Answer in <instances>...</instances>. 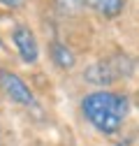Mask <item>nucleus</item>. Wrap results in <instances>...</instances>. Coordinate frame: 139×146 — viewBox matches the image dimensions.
<instances>
[{
    "instance_id": "obj_1",
    "label": "nucleus",
    "mask_w": 139,
    "mask_h": 146,
    "mask_svg": "<svg viewBox=\"0 0 139 146\" xmlns=\"http://www.w3.org/2000/svg\"><path fill=\"white\" fill-rule=\"evenodd\" d=\"M81 111L97 132L116 135L128 114V100L111 90H95L81 100Z\"/></svg>"
},
{
    "instance_id": "obj_2",
    "label": "nucleus",
    "mask_w": 139,
    "mask_h": 146,
    "mask_svg": "<svg viewBox=\"0 0 139 146\" xmlns=\"http://www.w3.org/2000/svg\"><path fill=\"white\" fill-rule=\"evenodd\" d=\"M0 88L5 90V95L9 100H14L16 104H23V107H35V95L30 86L9 70H0Z\"/></svg>"
},
{
    "instance_id": "obj_3",
    "label": "nucleus",
    "mask_w": 139,
    "mask_h": 146,
    "mask_svg": "<svg viewBox=\"0 0 139 146\" xmlns=\"http://www.w3.org/2000/svg\"><path fill=\"white\" fill-rule=\"evenodd\" d=\"M12 42L16 46V51H19V56L23 63L32 65V63H37L40 58V46H37V40H35V35L28 26H16L12 30Z\"/></svg>"
},
{
    "instance_id": "obj_4",
    "label": "nucleus",
    "mask_w": 139,
    "mask_h": 146,
    "mask_svg": "<svg viewBox=\"0 0 139 146\" xmlns=\"http://www.w3.org/2000/svg\"><path fill=\"white\" fill-rule=\"evenodd\" d=\"M120 77V72L109 63V60H100L93 63L88 70H86V81L93 84V86H109Z\"/></svg>"
},
{
    "instance_id": "obj_5",
    "label": "nucleus",
    "mask_w": 139,
    "mask_h": 146,
    "mask_svg": "<svg viewBox=\"0 0 139 146\" xmlns=\"http://www.w3.org/2000/svg\"><path fill=\"white\" fill-rule=\"evenodd\" d=\"M79 3H83L86 7L95 9L97 14L107 16V19H114L123 12V0H79Z\"/></svg>"
},
{
    "instance_id": "obj_6",
    "label": "nucleus",
    "mask_w": 139,
    "mask_h": 146,
    "mask_svg": "<svg viewBox=\"0 0 139 146\" xmlns=\"http://www.w3.org/2000/svg\"><path fill=\"white\" fill-rule=\"evenodd\" d=\"M51 60H54L60 70H70V67H74V63H77V58H74V53L70 51V46H65V44H60V42H54L51 44Z\"/></svg>"
},
{
    "instance_id": "obj_7",
    "label": "nucleus",
    "mask_w": 139,
    "mask_h": 146,
    "mask_svg": "<svg viewBox=\"0 0 139 146\" xmlns=\"http://www.w3.org/2000/svg\"><path fill=\"white\" fill-rule=\"evenodd\" d=\"M5 7H12V9H16V7H23L26 5V0H0Z\"/></svg>"
},
{
    "instance_id": "obj_8",
    "label": "nucleus",
    "mask_w": 139,
    "mask_h": 146,
    "mask_svg": "<svg viewBox=\"0 0 139 146\" xmlns=\"http://www.w3.org/2000/svg\"><path fill=\"white\" fill-rule=\"evenodd\" d=\"M0 46H3V40H0Z\"/></svg>"
}]
</instances>
